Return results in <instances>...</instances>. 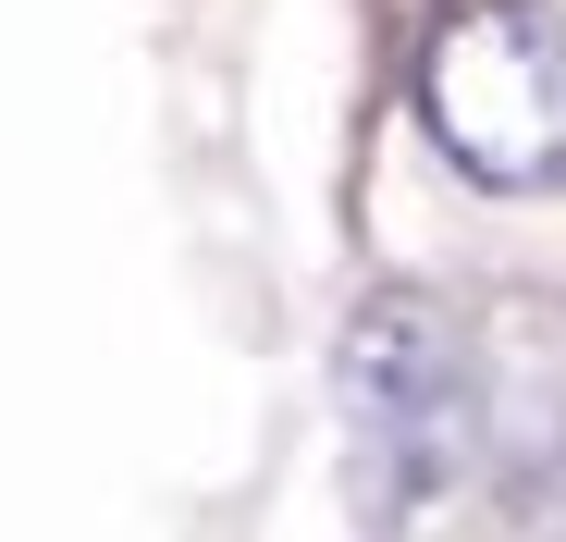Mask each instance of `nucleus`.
I'll return each mask as SVG.
<instances>
[{
	"instance_id": "1",
	"label": "nucleus",
	"mask_w": 566,
	"mask_h": 542,
	"mask_svg": "<svg viewBox=\"0 0 566 542\" xmlns=\"http://www.w3.org/2000/svg\"><path fill=\"white\" fill-rule=\"evenodd\" d=\"M419 112L481 186H554L566 173V38L517 0L455 13L419 62Z\"/></svg>"
},
{
	"instance_id": "2",
	"label": "nucleus",
	"mask_w": 566,
	"mask_h": 542,
	"mask_svg": "<svg viewBox=\"0 0 566 542\" xmlns=\"http://www.w3.org/2000/svg\"><path fill=\"white\" fill-rule=\"evenodd\" d=\"M345 419H357V469L382 493V518H407L455 457H468V357L419 296H369L345 333Z\"/></svg>"
}]
</instances>
